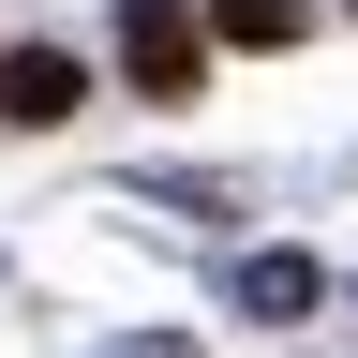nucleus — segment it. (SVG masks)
Here are the masks:
<instances>
[{
  "label": "nucleus",
  "instance_id": "1",
  "mask_svg": "<svg viewBox=\"0 0 358 358\" xmlns=\"http://www.w3.org/2000/svg\"><path fill=\"white\" fill-rule=\"evenodd\" d=\"M120 75L150 90V105H194L209 90V15L194 0H120Z\"/></svg>",
  "mask_w": 358,
  "mask_h": 358
},
{
  "label": "nucleus",
  "instance_id": "2",
  "mask_svg": "<svg viewBox=\"0 0 358 358\" xmlns=\"http://www.w3.org/2000/svg\"><path fill=\"white\" fill-rule=\"evenodd\" d=\"M90 105V60H75V45H15V60H0V120H15V134H60Z\"/></svg>",
  "mask_w": 358,
  "mask_h": 358
},
{
  "label": "nucleus",
  "instance_id": "3",
  "mask_svg": "<svg viewBox=\"0 0 358 358\" xmlns=\"http://www.w3.org/2000/svg\"><path fill=\"white\" fill-rule=\"evenodd\" d=\"M313 299H329V268H313V254H254V268H239V313H254V329H299Z\"/></svg>",
  "mask_w": 358,
  "mask_h": 358
},
{
  "label": "nucleus",
  "instance_id": "4",
  "mask_svg": "<svg viewBox=\"0 0 358 358\" xmlns=\"http://www.w3.org/2000/svg\"><path fill=\"white\" fill-rule=\"evenodd\" d=\"M194 15H209V45H299L313 0H194Z\"/></svg>",
  "mask_w": 358,
  "mask_h": 358
},
{
  "label": "nucleus",
  "instance_id": "5",
  "mask_svg": "<svg viewBox=\"0 0 358 358\" xmlns=\"http://www.w3.org/2000/svg\"><path fill=\"white\" fill-rule=\"evenodd\" d=\"M343 15H358V0H343Z\"/></svg>",
  "mask_w": 358,
  "mask_h": 358
}]
</instances>
